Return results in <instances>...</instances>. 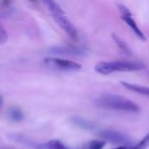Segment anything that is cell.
Listing matches in <instances>:
<instances>
[{"label":"cell","mask_w":149,"mask_h":149,"mask_svg":"<svg viewBox=\"0 0 149 149\" xmlns=\"http://www.w3.org/2000/svg\"><path fill=\"white\" fill-rule=\"evenodd\" d=\"M96 107L113 111L137 113L140 112L141 107L133 100L118 94L103 93L94 100Z\"/></svg>","instance_id":"obj_1"},{"label":"cell","mask_w":149,"mask_h":149,"mask_svg":"<svg viewBox=\"0 0 149 149\" xmlns=\"http://www.w3.org/2000/svg\"><path fill=\"white\" fill-rule=\"evenodd\" d=\"M144 69H146V65L143 63L128 60L102 61L98 63L94 67L95 72L102 75H108L113 72H136Z\"/></svg>","instance_id":"obj_2"},{"label":"cell","mask_w":149,"mask_h":149,"mask_svg":"<svg viewBox=\"0 0 149 149\" xmlns=\"http://www.w3.org/2000/svg\"><path fill=\"white\" fill-rule=\"evenodd\" d=\"M41 2L47 7L54 21L68 37L72 39H76L78 38V31L60 5L55 0H41Z\"/></svg>","instance_id":"obj_3"},{"label":"cell","mask_w":149,"mask_h":149,"mask_svg":"<svg viewBox=\"0 0 149 149\" xmlns=\"http://www.w3.org/2000/svg\"><path fill=\"white\" fill-rule=\"evenodd\" d=\"M44 64L51 69L63 72H75L81 69V65L77 62L60 58H45Z\"/></svg>","instance_id":"obj_4"},{"label":"cell","mask_w":149,"mask_h":149,"mask_svg":"<svg viewBox=\"0 0 149 149\" xmlns=\"http://www.w3.org/2000/svg\"><path fill=\"white\" fill-rule=\"evenodd\" d=\"M99 136L105 140V141L111 142L112 144L127 146L132 142V139L119 131L112 130V129H104L99 132Z\"/></svg>","instance_id":"obj_5"},{"label":"cell","mask_w":149,"mask_h":149,"mask_svg":"<svg viewBox=\"0 0 149 149\" xmlns=\"http://www.w3.org/2000/svg\"><path fill=\"white\" fill-rule=\"evenodd\" d=\"M118 9L120 14V17L121 19L127 24V26H129L131 28V30L134 31V33L135 34V36L143 42L147 41V38L144 34V32L141 30V28L138 26L136 21L134 19L130 10L123 4H118Z\"/></svg>","instance_id":"obj_6"},{"label":"cell","mask_w":149,"mask_h":149,"mask_svg":"<svg viewBox=\"0 0 149 149\" xmlns=\"http://www.w3.org/2000/svg\"><path fill=\"white\" fill-rule=\"evenodd\" d=\"M48 52L53 55L63 56H84L86 54V49L81 46H76L72 45H59L51 47Z\"/></svg>","instance_id":"obj_7"},{"label":"cell","mask_w":149,"mask_h":149,"mask_svg":"<svg viewBox=\"0 0 149 149\" xmlns=\"http://www.w3.org/2000/svg\"><path fill=\"white\" fill-rule=\"evenodd\" d=\"M72 122L78 127L86 130V131H92L96 128V124L79 116H73L72 117Z\"/></svg>","instance_id":"obj_8"},{"label":"cell","mask_w":149,"mask_h":149,"mask_svg":"<svg viewBox=\"0 0 149 149\" xmlns=\"http://www.w3.org/2000/svg\"><path fill=\"white\" fill-rule=\"evenodd\" d=\"M121 85L127 90H130L134 93H139L141 95H145V96H149L148 86H144L128 83V82H121Z\"/></svg>","instance_id":"obj_9"},{"label":"cell","mask_w":149,"mask_h":149,"mask_svg":"<svg viewBox=\"0 0 149 149\" xmlns=\"http://www.w3.org/2000/svg\"><path fill=\"white\" fill-rule=\"evenodd\" d=\"M8 117L11 121L14 122H21L24 120V115L22 110L17 107H10L8 111Z\"/></svg>","instance_id":"obj_10"},{"label":"cell","mask_w":149,"mask_h":149,"mask_svg":"<svg viewBox=\"0 0 149 149\" xmlns=\"http://www.w3.org/2000/svg\"><path fill=\"white\" fill-rule=\"evenodd\" d=\"M112 38H113V41L115 42V44L118 45V47H119L124 53H126V54H127V55H131V54H132V51H131L130 47H129V46L127 45V44L124 40H122L118 35H116V34H112Z\"/></svg>","instance_id":"obj_11"},{"label":"cell","mask_w":149,"mask_h":149,"mask_svg":"<svg viewBox=\"0 0 149 149\" xmlns=\"http://www.w3.org/2000/svg\"><path fill=\"white\" fill-rule=\"evenodd\" d=\"M106 146V141H91L88 144V149H103Z\"/></svg>","instance_id":"obj_12"},{"label":"cell","mask_w":149,"mask_h":149,"mask_svg":"<svg viewBox=\"0 0 149 149\" xmlns=\"http://www.w3.org/2000/svg\"><path fill=\"white\" fill-rule=\"evenodd\" d=\"M8 40V33L3 27V25L0 23V45L6 44Z\"/></svg>","instance_id":"obj_13"},{"label":"cell","mask_w":149,"mask_h":149,"mask_svg":"<svg viewBox=\"0 0 149 149\" xmlns=\"http://www.w3.org/2000/svg\"><path fill=\"white\" fill-rule=\"evenodd\" d=\"M52 146L53 149H73V148H67L65 145H64L60 141L58 140H52L51 141ZM77 149H84V148H77Z\"/></svg>","instance_id":"obj_14"},{"label":"cell","mask_w":149,"mask_h":149,"mask_svg":"<svg viewBox=\"0 0 149 149\" xmlns=\"http://www.w3.org/2000/svg\"><path fill=\"white\" fill-rule=\"evenodd\" d=\"M112 149H146L140 142L137 144V145H135V146H129V145H127V146H120V147H118V148H112Z\"/></svg>","instance_id":"obj_15"},{"label":"cell","mask_w":149,"mask_h":149,"mask_svg":"<svg viewBox=\"0 0 149 149\" xmlns=\"http://www.w3.org/2000/svg\"><path fill=\"white\" fill-rule=\"evenodd\" d=\"M3 98H2V96H0V109H1V107H2V106H3Z\"/></svg>","instance_id":"obj_16"},{"label":"cell","mask_w":149,"mask_h":149,"mask_svg":"<svg viewBox=\"0 0 149 149\" xmlns=\"http://www.w3.org/2000/svg\"><path fill=\"white\" fill-rule=\"evenodd\" d=\"M31 2H36V0H30Z\"/></svg>","instance_id":"obj_17"},{"label":"cell","mask_w":149,"mask_h":149,"mask_svg":"<svg viewBox=\"0 0 149 149\" xmlns=\"http://www.w3.org/2000/svg\"><path fill=\"white\" fill-rule=\"evenodd\" d=\"M0 149H10V148H1Z\"/></svg>","instance_id":"obj_18"}]
</instances>
